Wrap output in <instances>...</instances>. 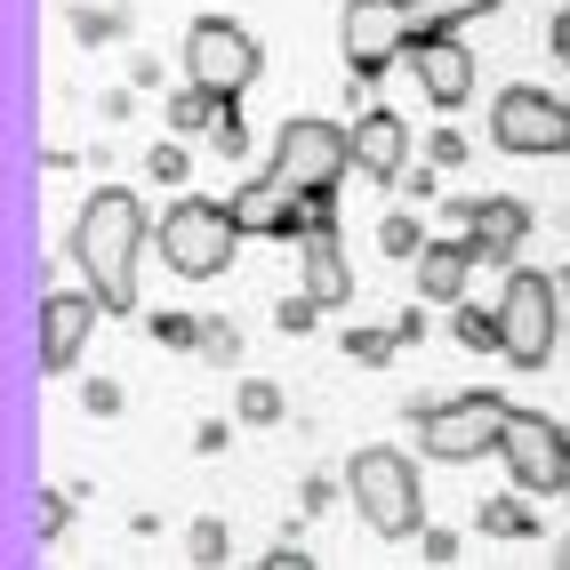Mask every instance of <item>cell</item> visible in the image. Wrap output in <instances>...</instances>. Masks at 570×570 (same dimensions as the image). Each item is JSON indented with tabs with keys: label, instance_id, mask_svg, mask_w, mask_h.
I'll return each instance as SVG.
<instances>
[{
	"label": "cell",
	"instance_id": "cell-1",
	"mask_svg": "<svg viewBox=\"0 0 570 570\" xmlns=\"http://www.w3.org/2000/svg\"><path fill=\"white\" fill-rule=\"evenodd\" d=\"M145 202L129 185H97L72 217V265L81 282L105 297V314H137V257H145Z\"/></svg>",
	"mask_w": 570,
	"mask_h": 570
},
{
	"label": "cell",
	"instance_id": "cell-2",
	"mask_svg": "<svg viewBox=\"0 0 570 570\" xmlns=\"http://www.w3.org/2000/svg\"><path fill=\"white\" fill-rule=\"evenodd\" d=\"M346 499H354V514L377 530V539H417L426 530V482H417V459H402V450H354L346 459Z\"/></svg>",
	"mask_w": 570,
	"mask_h": 570
},
{
	"label": "cell",
	"instance_id": "cell-3",
	"mask_svg": "<svg viewBox=\"0 0 570 570\" xmlns=\"http://www.w3.org/2000/svg\"><path fill=\"white\" fill-rule=\"evenodd\" d=\"M242 242H249V234H242L234 202H202V194L169 202V209H161V225H154L161 265H169V274H185V282H217L225 265H234V249H242Z\"/></svg>",
	"mask_w": 570,
	"mask_h": 570
},
{
	"label": "cell",
	"instance_id": "cell-4",
	"mask_svg": "<svg viewBox=\"0 0 570 570\" xmlns=\"http://www.w3.org/2000/svg\"><path fill=\"white\" fill-rule=\"evenodd\" d=\"M507 394H450V402H410V426H417V450L442 466H474V459H499L507 442Z\"/></svg>",
	"mask_w": 570,
	"mask_h": 570
},
{
	"label": "cell",
	"instance_id": "cell-5",
	"mask_svg": "<svg viewBox=\"0 0 570 570\" xmlns=\"http://www.w3.org/2000/svg\"><path fill=\"white\" fill-rule=\"evenodd\" d=\"M274 169L306 194L314 217H337V194H346V169H354V129L297 112V121L274 129Z\"/></svg>",
	"mask_w": 570,
	"mask_h": 570
},
{
	"label": "cell",
	"instance_id": "cell-6",
	"mask_svg": "<svg viewBox=\"0 0 570 570\" xmlns=\"http://www.w3.org/2000/svg\"><path fill=\"white\" fill-rule=\"evenodd\" d=\"M562 346V282L554 274H530V265H507V289H499V354L514 370H547Z\"/></svg>",
	"mask_w": 570,
	"mask_h": 570
},
{
	"label": "cell",
	"instance_id": "cell-7",
	"mask_svg": "<svg viewBox=\"0 0 570 570\" xmlns=\"http://www.w3.org/2000/svg\"><path fill=\"white\" fill-rule=\"evenodd\" d=\"M499 459L514 474V490L530 499H570V426L547 410H507V442Z\"/></svg>",
	"mask_w": 570,
	"mask_h": 570
},
{
	"label": "cell",
	"instance_id": "cell-8",
	"mask_svg": "<svg viewBox=\"0 0 570 570\" xmlns=\"http://www.w3.org/2000/svg\"><path fill=\"white\" fill-rule=\"evenodd\" d=\"M265 72V41L234 17H194L185 24V81H202L217 97H242Z\"/></svg>",
	"mask_w": 570,
	"mask_h": 570
},
{
	"label": "cell",
	"instance_id": "cell-9",
	"mask_svg": "<svg viewBox=\"0 0 570 570\" xmlns=\"http://www.w3.org/2000/svg\"><path fill=\"white\" fill-rule=\"evenodd\" d=\"M490 145L499 154H570V105L554 89H499V105H490Z\"/></svg>",
	"mask_w": 570,
	"mask_h": 570
},
{
	"label": "cell",
	"instance_id": "cell-10",
	"mask_svg": "<svg viewBox=\"0 0 570 570\" xmlns=\"http://www.w3.org/2000/svg\"><path fill=\"white\" fill-rule=\"evenodd\" d=\"M410 41V0H346L337 17V49H346V72L354 81H377Z\"/></svg>",
	"mask_w": 570,
	"mask_h": 570
},
{
	"label": "cell",
	"instance_id": "cell-11",
	"mask_svg": "<svg viewBox=\"0 0 570 570\" xmlns=\"http://www.w3.org/2000/svg\"><path fill=\"white\" fill-rule=\"evenodd\" d=\"M402 57H410V72H417V89H426V105L459 112V105L474 97V49H466L450 24H410Z\"/></svg>",
	"mask_w": 570,
	"mask_h": 570
},
{
	"label": "cell",
	"instance_id": "cell-12",
	"mask_svg": "<svg viewBox=\"0 0 570 570\" xmlns=\"http://www.w3.org/2000/svg\"><path fill=\"white\" fill-rule=\"evenodd\" d=\"M97 314H105V297L89 282L41 297V377H72V370H81L89 337H97Z\"/></svg>",
	"mask_w": 570,
	"mask_h": 570
},
{
	"label": "cell",
	"instance_id": "cell-13",
	"mask_svg": "<svg viewBox=\"0 0 570 570\" xmlns=\"http://www.w3.org/2000/svg\"><path fill=\"white\" fill-rule=\"evenodd\" d=\"M234 217H242V234H257V242H306V225H314L306 194H297L282 169H257L234 194Z\"/></svg>",
	"mask_w": 570,
	"mask_h": 570
},
{
	"label": "cell",
	"instance_id": "cell-14",
	"mask_svg": "<svg viewBox=\"0 0 570 570\" xmlns=\"http://www.w3.org/2000/svg\"><path fill=\"white\" fill-rule=\"evenodd\" d=\"M474 265H482V249H474V234L459 225V234H434L426 249H417V297H426V306H459L466 297V282H474Z\"/></svg>",
	"mask_w": 570,
	"mask_h": 570
},
{
	"label": "cell",
	"instance_id": "cell-15",
	"mask_svg": "<svg viewBox=\"0 0 570 570\" xmlns=\"http://www.w3.org/2000/svg\"><path fill=\"white\" fill-rule=\"evenodd\" d=\"M354 169L370 185H402V169H410V121L394 105H370L354 121Z\"/></svg>",
	"mask_w": 570,
	"mask_h": 570
},
{
	"label": "cell",
	"instance_id": "cell-16",
	"mask_svg": "<svg viewBox=\"0 0 570 570\" xmlns=\"http://www.w3.org/2000/svg\"><path fill=\"white\" fill-rule=\"evenodd\" d=\"M297 257H306V289L322 297V314H337L354 297V257H346V242H337V217H314L306 242H297Z\"/></svg>",
	"mask_w": 570,
	"mask_h": 570
},
{
	"label": "cell",
	"instance_id": "cell-17",
	"mask_svg": "<svg viewBox=\"0 0 570 570\" xmlns=\"http://www.w3.org/2000/svg\"><path fill=\"white\" fill-rule=\"evenodd\" d=\"M466 234H474L482 265H514V257H522V242L539 234V217H530V202H514V194H490V202H474Z\"/></svg>",
	"mask_w": 570,
	"mask_h": 570
},
{
	"label": "cell",
	"instance_id": "cell-18",
	"mask_svg": "<svg viewBox=\"0 0 570 570\" xmlns=\"http://www.w3.org/2000/svg\"><path fill=\"white\" fill-rule=\"evenodd\" d=\"M161 112H169V137H202V129H217L225 112H234V97H217V89H202V81H185Z\"/></svg>",
	"mask_w": 570,
	"mask_h": 570
},
{
	"label": "cell",
	"instance_id": "cell-19",
	"mask_svg": "<svg viewBox=\"0 0 570 570\" xmlns=\"http://www.w3.org/2000/svg\"><path fill=\"white\" fill-rule=\"evenodd\" d=\"M474 530H482V539H539V499H530V490H514V499H482Z\"/></svg>",
	"mask_w": 570,
	"mask_h": 570
},
{
	"label": "cell",
	"instance_id": "cell-20",
	"mask_svg": "<svg viewBox=\"0 0 570 570\" xmlns=\"http://www.w3.org/2000/svg\"><path fill=\"white\" fill-rule=\"evenodd\" d=\"M450 337H459V354H499V306H450Z\"/></svg>",
	"mask_w": 570,
	"mask_h": 570
},
{
	"label": "cell",
	"instance_id": "cell-21",
	"mask_svg": "<svg viewBox=\"0 0 570 570\" xmlns=\"http://www.w3.org/2000/svg\"><path fill=\"white\" fill-rule=\"evenodd\" d=\"M234 410H242V426H282V417H289V402H282V386H274V377H242Z\"/></svg>",
	"mask_w": 570,
	"mask_h": 570
},
{
	"label": "cell",
	"instance_id": "cell-22",
	"mask_svg": "<svg viewBox=\"0 0 570 570\" xmlns=\"http://www.w3.org/2000/svg\"><path fill=\"white\" fill-rule=\"evenodd\" d=\"M185 562H194V570H217V562H234V530H225L217 514H202L194 530H185Z\"/></svg>",
	"mask_w": 570,
	"mask_h": 570
},
{
	"label": "cell",
	"instance_id": "cell-23",
	"mask_svg": "<svg viewBox=\"0 0 570 570\" xmlns=\"http://www.w3.org/2000/svg\"><path fill=\"white\" fill-rule=\"evenodd\" d=\"M426 242H434V234H426L410 209H386V225H377V249H386L394 265H417V249H426Z\"/></svg>",
	"mask_w": 570,
	"mask_h": 570
},
{
	"label": "cell",
	"instance_id": "cell-24",
	"mask_svg": "<svg viewBox=\"0 0 570 570\" xmlns=\"http://www.w3.org/2000/svg\"><path fill=\"white\" fill-rule=\"evenodd\" d=\"M72 41H81V49L129 41V17H121V9H72Z\"/></svg>",
	"mask_w": 570,
	"mask_h": 570
},
{
	"label": "cell",
	"instance_id": "cell-25",
	"mask_svg": "<svg viewBox=\"0 0 570 570\" xmlns=\"http://www.w3.org/2000/svg\"><path fill=\"white\" fill-rule=\"evenodd\" d=\"M402 354V337L394 330H346V362H362V370H386Z\"/></svg>",
	"mask_w": 570,
	"mask_h": 570
},
{
	"label": "cell",
	"instance_id": "cell-26",
	"mask_svg": "<svg viewBox=\"0 0 570 570\" xmlns=\"http://www.w3.org/2000/svg\"><path fill=\"white\" fill-rule=\"evenodd\" d=\"M499 0H410V24H466V17H490Z\"/></svg>",
	"mask_w": 570,
	"mask_h": 570
},
{
	"label": "cell",
	"instance_id": "cell-27",
	"mask_svg": "<svg viewBox=\"0 0 570 570\" xmlns=\"http://www.w3.org/2000/svg\"><path fill=\"white\" fill-rule=\"evenodd\" d=\"M145 330H154V346H177V354H202V322H194V314H154Z\"/></svg>",
	"mask_w": 570,
	"mask_h": 570
},
{
	"label": "cell",
	"instance_id": "cell-28",
	"mask_svg": "<svg viewBox=\"0 0 570 570\" xmlns=\"http://www.w3.org/2000/svg\"><path fill=\"white\" fill-rule=\"evenodd\" d=\"M314 322H322V297H314V289H297V297H282V306H274V330H282V337H306Z\"/></svg>",
	"mask_w": 570,
	"mask_h": 570
},
{
	"label": "cell",
	"instance_id": "cell-29",
	"mask_svg": "<svg viewBox=\"0 0 570 570\" xmlns=\"http://www.w3.org/2000/svg\"><path fill=\"white\" fill-rule=\"evenodd\" d=\"M65 522H72V490H41V514H32V539H65Z\"/></svg>",
	"mask_w": 570,
	"mask_h": 570
},
{
	"label": "cell",
	"instance_id": "cell-30",
	"mask_svg": "<svg viewBox=\"0 0 570 570\" xmlns=\"http://www.w3.org/2000/svg\"><path fill=\"white\" fill-rule=\"evenodd\" d=\"M145 177H154V185H185V177H194L185 145H154V154H145Z\"/></svg>",
	"mask_w": 570,
	"mask_h": 570
},
{
	"label": "cell",
	"instance_id": "cell-31",
	"mask_svg": "<svg viewBox=\"0 0 570 570\" xmlns=\"http://www.w3.org/2000/svg\"><path fill=\"white\" fill-rule=\"evenodd\" d=\"M202 362H242V330L234 322H202Z\"/></svg>",
	"mask_w": 570,
	"mask_h": 570
},
{
	"label": "cell",
	"instance_id": "cell-32",
	"mask_svg": "<svg viewBox=\"0 0 570 570\" xmlns=\"http://www.w3.org/2000/svg\"><path fill=\"white\" fill-rule=\"evenodd\" d=\"M466 154H474L466 129H434V145H426V161H434V169H466Z\"/></svg>",
	"mask_w": 570,
	"mask_h": 570
},
{
	"label": "cell",
	"instance_id": "cell-33",
	"mask_svg": "<svg viewBox=\"0 0 570 570\" xmlns=\"http://www.w3.org/2000/svg\"><path fill=\"white\" fill-rule=\"evenodd\" d=\"M209 145H217L225 161H242V154H249V129H242V112H225V121L209 129Z\"/></svg>",
	"mask_w": 570,
	"mask_h": 570
},
{
	"label": "cell",
	"instance_id": "cell-34",
	"mask_svg": "<svg viewBox=\"0 0 570 570\" xmlns=\"http://www.w3.org/2000/svg\"><path fill=\"white\" fill-rule=\"evenodd\" d=\"M417 554H426V562H459V530H417Z\"/></svg>",
	"mask_w": 570,
	"mask_h": 570
},
{
	"label": "cell",
	"instance_id": "cell-35",
	"mask_svg": "<svg viewBox=\"0 0 570 570\" xmlns=\"http://www.w3.org/2000/svg\"><path fill=\"white\" fill-rule=\"evenodd\" d=\"M434 185H442V169L426 161V169H402V185H394V194H402V202H434Z\"/></svg>",
	"mask_w": 570,
	"mask_h": 570
},
{
	"label": "cell",
	"instance_id": "cell-36",
	"mask_svg": "<svg viewBox=\"0 0 570 570\" xmlns=\"http://www.w3.org/2000/svg\"><path fill=\"white\" fill-rule=\"evenodd\" d=\"M330 499H337L330 474H306V482H297V507H306V514H330Z\"/></svg>",
	"mask_w": 570,
	"mask_h": 570
},
{
	"label": "cell",
	"instance_id": "cell-37",
	"mask_svg": "<svg viewBox=\"0 0 570 570\" xmlns=\"http://www.w3.org/2000/svg\"><path fill=\"white\" fill-rule=\"evenodd\" d=\"M81 402H89L97 417H112V410H121V386H112V377H81Z\"/></svg>",
	"mask_w": 570,
	"mask_h": 570
},
{
	"label": "cell",
	"instance_id": "cell-38",
	"mask_svg": "<svg viewBox=\"0 0 570 570\" xmlns=\"http://www.w3.org/2000/svg\"><path fill=\"white\" fill-rule=\"evenodd\" d=\"M257 562H265V570H314V554H306V547H289V539H282V547H265Z\"/></svg>",
	"mask_w": 570,
	"mask_h": 570
},
{
	"label": "cell",
	"instance_id": "cell-39",
	"mask_svg": "<svg viewBox=\"0 0 570 570\" xmlns=\"http://www.w3.org/2000/svg\"><path fill=\"white\" fill-rule=\"evenodd\" d=\"M225 442H234V426H217V417H209V426H194V450H202V459H217Z\"/></svg>",
	"mask_w": 570,
	"mask_h": 570
},
{
	"label": "cell",
	"instance_id": "cell-40",
	"mask_svg": "<svg viewBox=\"0 0 570 570\" xmlns=\"http://www.w3.org/2000/svg\"><path fill=\"white\" fill-rule=\"evenodd\" d=\"M97 105H105V121H129V112H137V97H129V89H105Z\"/></svg>",
	"mask_w": 570,
	"mask_h": 570
},
{
	"label": "cell",
	"instance_id": "cell-41",
	"mask_svg": "<svg viewBox=\"0 0 570 570\" xmlns=\"http://www.w3.org/2000/svg\"><path fill=\"white\" fill-rule=\"evenodd\" d=\"M547 49H554V57H562V65H570V9H562V17H554V24H547Z\"/></svg>",
	"mask_w": 570,
	"mask_h": 570
},
{
	"label": "cell",
	"instance_id": "cell-42",
	"mask_svg": "<svg viewBox=\"0 0 570 570\" xmlns=\"http://www.w3.org/2000/svg\"><path fill=\"white\" fill-rule=\"evenodd\" d=\"M554 282H562V297H570V265H562V274H554Z\"/></svg>",
	"mask_w": 570,
	"mask_h": 570
},
{
	"label": "cell",
	"instance_id": "cell-43",
	"mask_svg": "<svg viewBox=\"0 0 570 570\" xmlns=\"http://www.w3.org/2000/svg\"><path fill=\"white\" fill-rule=\"evenodd\" d=\"M554 562H562V570H570V539H562V554H554Z\"/></svg>",
	"mask_w": 570,
	"mask_h": 570
}]
</instances>
